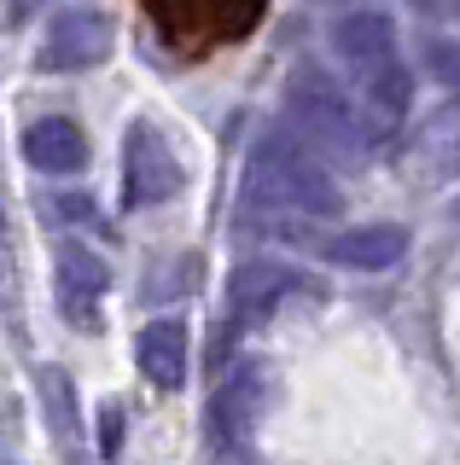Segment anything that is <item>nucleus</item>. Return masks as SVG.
I'll return each instance as SVG.
<instances>
[{
  "instance_id": "obj_1",
  "label": "nucleus",
  "mask_w": 460,
  "mask_h": 465,
  "mask_svg": "<svg viewBox=\"0 0 460 465\" xmlns=\"http://www.w3.org/2000/svg\"><path fill=\"white\" fill-rule=\"evenodd\" d=\"M245 203H256L263 215H338L344 198L326 174V157L297 128H268L251 145Z\"/></svg>"
},
{
  "instance_id": "obj_2",
  "label": "nucleus",
  "mask_w": 460,
  "mask_h": 465,
  "mask_svg": "<svg viewBox=\"0 0 460 465\" xmlns=\"http://www.w3.org/2000/svg\"><path fill=\"white\" fill-rule=\"evenodd\" d=\"M285 116H292V128L321 157H362V145H373L362 105H350V94L315 64L292 70V82H285Z\"/></svg>"
},
{
  "instance_id": "obj_3",
  "label": "nucleus",
  "mask_w": 460,
  "mask_h": 465,
  "mask_svg": "<svg viewBox=\"0 0 460 465\" xmlns=\"http://www.w3.org/2000/svg\"><path fill=\"white\" fill-rule=\"evenodd\" d=\"M111 47H117V18L105 6H65L47 24V35H41L35 64L41 70H94L111 58Z\"/></svg>"
},
{
  "instance_id": "obj_4",
  "label": "nucleus",
  "mask_w": 460,
  "mask_h": 465,
  "mask_svg": "<svg viewBox=\"0 0 460 465\" xmlns=\"http://www.w3.org/2000/svg\"><path fill=\"white\" fill-rule=\"evenodd\" d=\"M181 157L169 152L164 128L157 123H135L123 140V198L135 203V210H146V203H164L181 193Z\"/></svg>"
},
{
  "instance_id": "obj_5",
  "label": "nucleus",
  "mask_w": 460,
  "mask_h": 465,
  "mask_svg": "<svg viewBox=\"0 0 460 465\" xmlns=\"http://www.w3.org/2000/svg\"><path fill=\"white\" fill-rule=\"evenodd\" d=\"M59 268H53V285H59V309L76 331H94L99 326V302L111 291V268L105 256L88 251V244H59Z\"/></svg>"
},
{
  "instance_id": "obj_6",
  "label": "nucleus",
  "mask_w": 460,
  "mask_h": 465,
  "mask_svg": "<svg viewBox=\"0 0 460 465\" xmlns=\"http://www.w3.org/2000/svg\"><path fill=\"white\" fill-rule=\"evenodd\" d=\"M355 105H362V123H367V140H391L402 128V116L414 105V70L402 58H385L373 70H355Z\"/></svg>"
},
{
  "instance_id": "obj_7",
  "label": "nucleus",
  "mask_w": 460,
  "mask_h": 465,
  "mask_svg": "<svg viewBox=\"0 0 460 465\" xmlns=\"http://www.w3.org/2000/svg\"><path fill=\"white\" fill-rule=\"evenodd\" d=\"M321 256L333 268H350V273H385L408 256V227L396 222H362V227H344L321 244Z\"/></svg>"
},
{
  "instance_id": "obj_8",
  "label": "nucleus",
  "mask_w": 460,
  "mask_h": 465,
  "mask_svg": "<svg viewBox=\"0 0 460 465\" xmlns=\"http://www.w3.org/2000/svg\"><path fill=\"white\" fill-rule=\"evenodd\" d=\"M186 349H193V338H186V320H175V314H164V320H152V326H140L135 355H140V372H146V384H157V390H181V384H186Z\"/></svg>"
},
{
  "instance_id": "obj_9",
  "label": "nucleus",
  "mask_w": 460,
  "mask_h": 465,
  "mask_svg": "<svg viewBox=\"0 0 460 465\" xmlns=\"http://www.w3.org/2000/svg\"><path fill=\"white\" fill-rule=\"evenodd\" d=\"M24 157L41 174H76V169H88V134L70 116H35L24 128Z\"/></svg>"
},
{
  "instance_id": "obj_10",
  "label": "nucleus",
  "mask_w": 460,
  "mask_h": 465,
  "mask_svg": "<svg viewBox=\"0 0 460 465\" xmlns=\"http://www.w3.org/2000/svg\"><path fill=\"white\" fill-rule=\"evenodd\" d=\"M333 47H338L344 64H350V76L385 64V58H402L396 53V24L385 18V12H344L333 24Z\"/></svg>"
},
{
  "instance_id": "obj_11",
  "label": "nucleus",
  "mask_w": 460,
  "mask_h": 465,
  "mask_svg": "<svg viewBox=\"0 0 460 465\" xmlns=\"http://www.w3.org/2000/svg\"><path fill=\"white\" fill-rule=\"evenodd\" d=\"M292 285H297V273L285 262H245L234 273V285H227V309H234V320H263V314H275V302Z\"/></svg>"
},
{
  "instance_id": "obj_12",
  "label": "nucleus",
  "mask_w": 460,
  "mask_h": 465,
  "mask_svg": "<svg viewBox=\"0 0 460 465\" xmlns=\"http://www.w3.org/2000/svg\"><path fill=\"white\" fill-rule=\"evenodd\" d=\"M256 401H263V378H256V372H239V378H227V384H222L210 425H215V436H222L227 448H245V442H251L256 413H263Z\"/></svg>"
},
{
  "instance_id": "obj_13",
  "label": "nucleus",
  "mask_w": 460,
  "mask_h": 465,
  "mask_svg": "<svg viewBox=\"0 0 460 465\" xmlns=\"http://www.w3.org/2000/svg\"><path fill=\"white\" fill-rule=\"evenodd\" d=\"M414 152H420V163L431 174H460V99L425 116V128L414 134Z\"/></svg>"
},
{
  "instance_id": "obj_14",
  "label": "nucleus",
  "mask_w": 460,
  "mask_h": 465,
  "mask_svg": "<svg viewBox=\"0 0 460 465\" xmlns=\"http://www.w3.org/2000/svg\"><path fill=\"white\" fill-rule=\"evenodd\" d=\"M41 384L53 390V425H59V430L70 436V430H76V419H70V390H65V378H59V372H47Z\"/></svg>"
},
{
  "instance_id": "obj_15",
  "label": "nucleus",
  "mask_w": 460,
  "mask_h": 465,
  "mask_svg": "<svg viewBox=\"0 0 460 465\" xmlns=\"http://www.w3.org/2000/svg\"><path fill=\"white\" fill-rule=\"evenodd\" d=\"M425 58H431V70H437L443 82H455V87H460V47H443V41H431Z\"/></svg>"
},
{
  "instance_id": "obj_16",
  "label": "nucleus",
  "mask_w": 460,
  "mask_h": 465,
  "mask_svg": "<svg viewBox=\"0 0 460 465\" xmlns=\"http://www.w3.org/2000/svg\"><path fill=\"white\" fill-rule=\"evenodd\" d=\"M59 215H76V222H99V210H94V198H82V193H65L59 203H53Z\"/></svg>"
},
{
  "instance_id": "obj_17",
  "label": "nucleus",
  "mask_w": 460,
  "mask_h": 465,
  "mask_svg": "<svg viewBox=\"0 0 460 465\" xmlns=\"http://www.w3.org/2000/svg\"><path fill=\"white\" fill-rule=\"evenodd\" d=\"M420 18H437V24H449V18H460V0H408Z\"/></svg>"
},
{
  "instance_id": "obj_18",
  "label": "nucleus",
  "mask_w": 460,
  "mask_h": 465,
  "mask_svg": "<svg viewBox=\"0 0 460 465\" xmlns=\"http://www.w3.org/2000/svg\"><path fill=\"white\" fill-rule=\"evenodd\" d=\"M41 6H47V0H12V18H18V24H24V18H35V12H41Z\"/></svg>"
}]
</instances>
